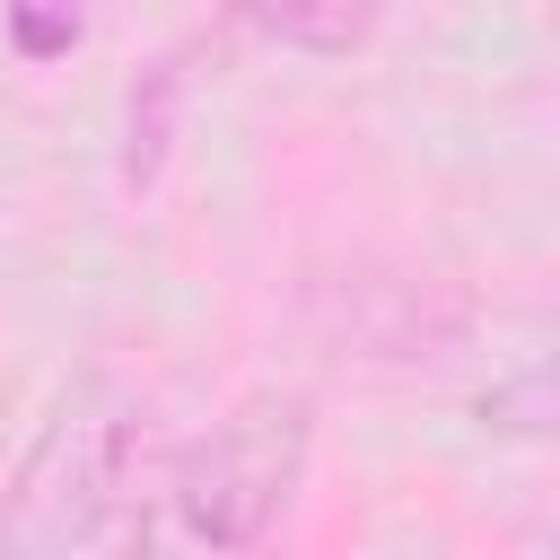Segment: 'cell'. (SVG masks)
Wrapping results in <instances>:
<instances>
[{"label":"cell","mask_w":560,"mask_h":560,"mask_svg":"<svg viewBox=\"0 0 560 560\" xmlns=\"http://www.w3.org/2000/svg\"><path fill=\"white\" fill-rule=\"evenodd\" d=\"M315 455V402L306 394H254L228 420H210L131 516L122 560H262L280 534L298 481Z\"/></svg>","instance_id":"1"},{"label":"cell","mask_w":560,"mask_h":560,"mask_svg":"<svg viewBox=\"0 0 560 560\" xmlns=\"http://www.w3.org/2000/svg\"><path fill=\"white\" fill-rule=\"evenodd\" d=\"M140 394L114 368H79L44 429L26 438L9 490H0V560H70L88 551L140 490Z\"/></svg>","instance_id":"2"},{"label":"cell","mask_w":560,"mask_h":560,"mask_svg":"<svg viewBox=\"0 0 560 560\" xmlns=\"http://www.w3.org/2000/svg\"><path fill=\"white\" fill-rule=\"evenodd\" d=\"M236 26H254V35H271V44H289V52H315V61H341V52H359L368 35H376V0H219Z\"/></svg>","instance_id":"3"},{"label":"cell","mask_w":560,"mask_h":560,"mask_svg":"<svg viewBox=\"0 0 560 560\" xmlns=\"http://www.w3.org/2000/svg\"><path fill=\"white\" fill-rule=\"evenodd\" d=\"M472 420L490 438H534V446H560V341L534 350L525 368H508L499 385H481Z\"/></svg>","instance_id":"4"},{"label":"cell","mask_w":560,"mask_h":560,"mask_svg":"<svg viewBox=\"0 0 560 560\" xmlns=\"http://www.w3.org/2000/svg\"><path fill=\"white\" fill-rule=\"evenodd\" d=\"M175 96H184V70H175V61L140 70V88H131V114H122V184H158V166H166V140H175Z\"/></svg>","instance_id":"5"},{"label":"cell","mask_w":560,"mask_h":560,"mask_svg":"<svg viewBox=\"0 0 560 560\" xmlns=\"http://www.w3.org/2000/svg\"><path fill=\"white\" fill-rule=\"evenodd\" d=\"M79 0H9V44L26 52V61H61L70 44H79Z\"/></svg>","instance_id":"6"}]
</instances>
